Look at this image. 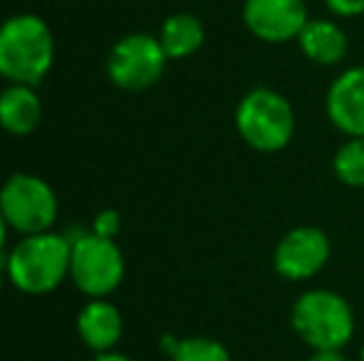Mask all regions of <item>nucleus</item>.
<instances>
[{
    "label": "nucleus",
    "instance_id": "nucleus-20",
    "mask_svg": "<svg viewBox=\"0 0 364 361\" xmlns=\"http://www.w3.org/2000/svg\"><path fill=\"white\" fill-rule=\"evenodd\" d=\"M159 347H161V352L166 354V357H171V354L176 352V347H178V339L171 337V334H164L161 342H159Z\"/></svg>",
    "mask_w": 364,
    "mask_h": 361
},
{
    "label": "nucleus",
    "instance_id": "nucleus-5",
    "mask_svg": "<svg viewBox=\"0 0 364 361\" xmlns=\"http://www.w3.org/2000/svg\"><path fill=\"white\" fill-rule=\"evenodd\" d=\"M0 211L10 231L20 235H38L53 231L58 221V193L35 174H13L0 186Z\"/></svg>",
    "mask_w": 364,
    "mask_h": 361
},
{
    "label": "nucleus",
    "instance_id": "nucleus-17",
    "mask_svg": "<svg viewBox=\"0 0 364 361\" xmlns=\"http://www.w3.org/2000/svg\"><path fill=\"white\" fill-rule=\"evenodd\" d=\"M122 231V216L114 211V208H105L95 216V223H92V233L100 238H109L114 240Z\"/></svg>",
    "mask_w": 364,
    "mask_h": 361
},
{
    "label": "nucleus",
    "instance_id": "nucleus-1",
    "mask_svg": "<svg viewBox=\"0 0 364 361\" xmlns=\"http://www.w3.org/2000/svg\"><path fill=\"white\" fill-rule=\"evenodd\" d=\"M55 62V35L40 15L20 13L0 25V77L38 87Z\"/></svg>",
    "mask_w": 364,
    "mask_h": 361
},
{
    "label": "nucleus",
    "instance_id": "nucleus-18",
    "mask_svg": "<svg viewBox=\"0 0 364 361\" xmlns=\"http://www.w3.org/2000/svg\"><path fill=\"white\" fill-rule=\"evenodd\" d=\"M325 5L337 18H360V15H364V0H325Z\"/></svg>",
    "mask_w": 364,
    "mask_h": 361
},
{
    "label": "nucleus",
    "instance_id": "nucleus-9",
    "mask_svg": "<svg viewBox=\"0 0 364 361\" xmlns=\"http://www.w3.org/2000/svg\"><path fill=\"white\" fill-rule=\"evenodd\" d=\"M307 5L302 0H245L243 23L253 38L268 45L297 40L307 25Z\"/></svg>",
    "mask_w": 364,
    "mask_h": 361
},
{
    "label": "nucleus",
    "instance_id": "nucleus-14",
    "mask_svg": "<svg viewBox=\"0 0 364 361\" xmlns=\"http://www.w3.org/2000/svg\"><path fill=\"white\" fill-rule=\"evenodd\" d=\"M206 30L203 23L191 13H176L164 20L159 30V43L168 60H186L203 48Z\"/></svg>",
    "mask_w": 364,
    "mask_h": 361
},
{
    "label": "nucleus",
    "instance_id": "nucleus-2",
    "mask_svg": "<svg viewBox=\"0 0 364 361\" xmlns=\"http://www.w3.org/2000/svg\"><path fill=\"white\" fill-rule=\"evenodd\" d=\"M73 240L60 233L23 235L3 257L5 277L25 294H48L70 277Z\"/></svg>",
    "mask_w": 364,
    "mask_h": 361
},
{
    "label": "nucleus",
    "instance_id": "nucleus-24",
    "mask_svg": "<svg viewBox=\"0 0 364 361\" xmlns=\"http://www.w3.org/2000/svg\"><path fill=\"white\" fill-rule=\"evenodd\" d=\"M360 359L364 361V347H362V352H360Z\"/></svg>",
    "mask_w": 364,
    "mask_h": 361
},
{
    "label": "nucleus",
    "instance_id": "nucleus-19",
    "mask_svg": "<svg viewBox=\"0 0 364 361\" xmlns=\"http://www.w3.org/2000/svg\"><path fill=\"white\" fill-rule=\"evenodd\" d=\"M307 361H347L342 352H312Z\"/></svg>",
    "mask_w": 364,
    "mask_h": 361
},
{
    "label": "nucleus",
    "instance_id": "nucleus-11",
    "mask_svg": "<svg viewBox=\"0 0 364 361\" xmlns=\"http://www.w3.org/2000/svg\"><path fill=\"white\" fill-rule=\"evenodd\" d=\"M77 334L85 342V347L95 354L114 352L124 334V319H122L119 307L107 297L85 302L77 314Z\"/></svg>",
    "mask_w": 364,
    "mask_h": 361
},
{
    "label": "nucleus",
    "instance_id": "nucleus-21",
    "mask_svg": "<svg viewBox=\"0 0 364 361\" xmlns=\"http://www.w3.org/2000/svg\"><path fill=\"white\" fill-rule=\"evenodd\" d=\"M8 233H10V226H8V221H5L3 211H0V260H3L5 243H8Z\"/></svg>",
    "mask_w": 364,
    "mask_h": 361
},
{
    "label": "nucleus",
    "instance_id": "nucleus-10",
    "mask_svg": "<svg viewBox=\"0 0 364 361\" xmlns=\"http://www.w3.org/2000/svg\"><path fill=\"white\" fill-rule=\"evenodd\" d=\"M327 119L347 136H364V65L337 74L325 96Z\"/></svg>",
    "mask_w": 364,
    "mask_h": 361
},
{
    "label": "nucleus",
    "instance_id": "nucleus-3",
    "mask_svg": "<svg viewBox=\"0 0 364 361\" xmlns=\"http://www.w3.org/2000/svg\"><path fill=\"white\" fill-rule=\"evenodd\" d=\"M290 327L312 352H342L355 337V312L335 289H307L292 304Z\"/></svg>",
    "mask_w": 364,
    "mask_h": 361
},
{
    "label": "nucleus",
    "instance_id": "nucleus-13",
    "mask_svg": "<svg viewBox=\"0 0 364 361\" xmlns=\"http://www.w3.org/2000/svg\"><path fill=\"white\" fill-rule=\"evenodd\" d=\"M43 121V101L30 84H8L0 91V129L13 136H28Z\"/></svg>",
    "mask_w": 364,
    "mask_h": 361
},
{
    "label": "nucleus",
    "instance_id": "nucleus-16",
    "mask_svg": "<svg viewBox=\"0 0 364 361\" xmlns=\"http://www.w3.org/2000/svg\"><path fill=\"white\" fill-rule=\"evenodd\" d=\"M171 361H233L230 352L213 337H183L178 339L176 352L168 357Z\"/></svg>",
    "mask_w": 364,
    "mask_h": 361
},
{
    "label": "nucleus",
    "instance_id": "nucleus-22",
    "mask_svg": "<svg viewBox=\"0 0 364 361\" xmlns=\"http://www.w3.org/2000/svg\"><path fill=\"white\" fill-rule=\"evenodd\" d=\"M92 361H134V359H129L127 354H119V352H105V354H97Z\"/></svg>",
    "mask_w": 364,
    "mask_h": 361
},
{
    "label": "nucleus",
    "instance_id": "nucleus-23",
    "mask_svg": "<svg viewBox=\"0 0 364 361\" xmlns=\"http://www.w3.org/2000/svg\"><path fill=\"white\" fill-rule=\"evenodd\" d=\"M3 282H5V270L0 267V289H3Z\"/></svg>",
    "mask_w": 364,
    "mask_h": 361
},
{
    "label": "nucleus",
    "instance_id": "nucleus-6",
    "mask_svg": "<svg viewBox=\"0 0 364 361\" xmlns=\"http://www.w3.org/2000/svg\"><path fill=\"white\" fill-rule=\"evenodd\" d=\"M73 240V257H70V279L82 294L90 299L109 297L122 284L127 272L124 252L117 240L100 238L92 231L80 233Z\"/></svg>",
    "mask_w": 364,
    "mask_h": 361
},
{
    "label": "nucleus",
    "instance_id": "nucleus-12",
    "mask_svg": "<svg viewBox=\"0 0 364 361\" xmlns=\"http://www.w3.org/2000/svg\"><path fill=\"white\" fill-rule=\"evenodd\" d=\"M302 55L320 67H335L347 57V33L335 20L312 18L297 35Z\"/></svg>",
    "mask_w": 364,
    "mask_h": 361
},
{
    "label": "nucleus",
    "instance_id": "nucleus-8",
    "mask_svg": "<svg viewBox=\"0 0 364 361\" xmlns=\"http://www.w3.org/2000/svg\"><path fill=\"white\" fill-rule=\"evenodd\" d=\"M332 243L322 228L297 226L285 233L273 250V270L288 282L312 279L327 267Z\"/></svg>",
    "mask_w": 364,
    "mask_h": 361
},
{
    "label": "nucleus",
    "instance_id": "nucleus-4",
    "mask_svg": "<svg viewBox=\"0 0 364 361\" xmlns=\"http://www.w3.org/2000/svg\"><path fill=\"white\" fill-rule=\"evenodd\" d=\"M235 131L260 154H278L295 136V109L290 99L270 87H253L235 106Z\"/></svg>",
    "mask_w": 364,
    "mask_h": 361
},
{
    "label": "nucleus",
    "instance_id": "nucleus-15",
    "mask_svg": "<svg viewBox=\"0 0 364 361\" xmlns=\"http://www.w3.org/2000/svg\"><path fill=\"white\" fill-rule=\"evenodd\" d=\"M337 181L350 188H364V136H347L332 156Z\"/></svg>",
    "mask_w": 364,
    "mask_h": 361
},
{
    "label": "nucleus",
    "instance_id": "nucleus-7",
    "mask_svg": "<svg viewBox=\"0 0 364 361\" xmlns=\"http://www.w3.org/2000/svg\"><path fill=\"white\" fill-rule=\"evenodd\" d=\"M166 52L159 38L146 33L124 35L107 57V77L114 87L127 91H144L159 82L166 72Z\"/></svg>",
    "mask_w": 364,
    "mask_h": 361
}]
</instances>
